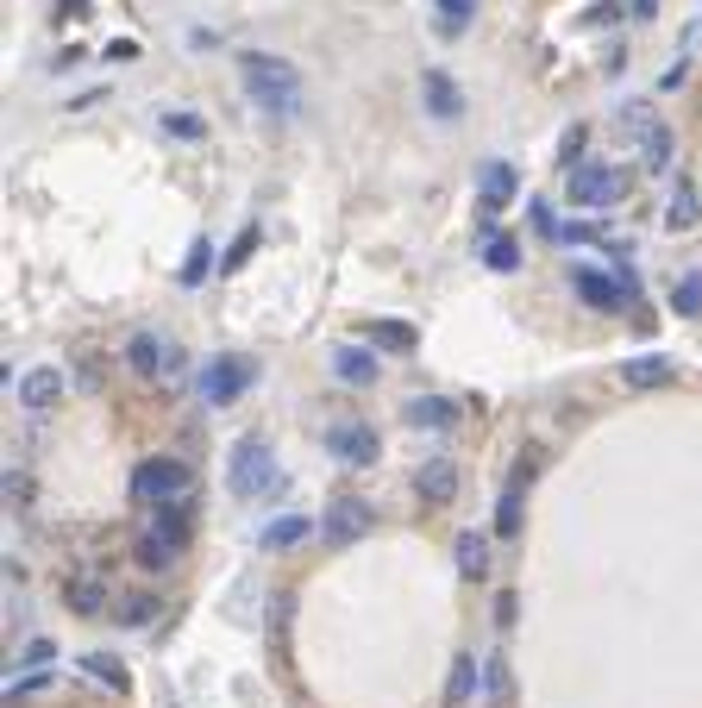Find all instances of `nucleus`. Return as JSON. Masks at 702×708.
<instances>
[{
  "instance_id": "nucleus-1",
  "label": "nucleus",
  "mask_w": 702,
  "mask_h": 708,
  "mask_svg": "<svg viewBox=\"0 0 702 708\" xmlns=\"http://www.w3.org/2000/svg\"><path fill=\"white\" fill-rule=\"evenodd\" d=\"M245 88H251V101L264 107V113H276V120H289V113L301 107V76L283 63V57H264V51H251L245 63Z\"/></svg>"
},
{
  "instance_id": "nucleus-2",
  "label": "nucleus",
  "mask_w": 702,
  "mask_h": 708,
  "mask_svg": "<svg viewBox=\"0 0 702 708\" xmlns=\"http://www.w3.org/2000/svg\"><path fill=\"white\" fill-rule=\"evenodd\" d=\"M627 188H634V176L627 170H615V163H590V170H571V182H565V201H577V207H615V201H627Z\"/></svg>"
},
{
  "instance_id": "nucleus-3",
  "label": "nucleus",
  "mask_w": 702,
  "mask_h": 708,
  "mask_svg": "<svg viewBox=\"0 0 702 708\" xmlns=\"http://www.w3.org/2000/svg\"><path fill=\"white\" fill-rule=\"evenodd\" d=\"M232 489L239 495H276L283 489V470H276V452L264 439H239V452H232Z\"/></svg>"
},
{
  "instance_id": "nucleus-4",
  "label": "nucleus",
  "mask_w": 702,
  "mask_h": 708,
  "mask_svg": "<svg viewBox=\"0 0 702 708\" xmlns=\"http://www.w3.org/2000/svg\"><path fill=\"white\" fill-rule=\"evenodd\" d=\"M615 120H621V132L640 145V157L652 163V170H665V163H671V126L659 120V113H652L646 101H627V107L615 113Z\"/></svg>"
},
{
  "instance_id": "nucleus-5",
  "label": "nucleus",
  "mask_w": 702,
  "mask_h": 708,
  "mask_svg": "<svg viewBox=\"0 0 702 708\" xmlns=\"http://www.w3.org/2000/svg\"><path fill=\"white\" fill-rule=\"evenodd\" d=\"M132 489L145 495V502H182V495L195 489V470L182 458H145L132 470Z\"/></svg>"
},
{
  "instance_id": "nucleus-6",
  "label": "nucleus",
  "mask_w": 702,
  "mask_h": 708,
  "mask_svg": "<svg viewBox=\"0 0 702 708\" xmlns=\"http://www.w3.org/2000/svg\"><path fill=\"white\" fill-rule=\"evenodd\" d=\"M251 376H257V364L226 351V358H214V364L201 370V401H207V408H226V401H239L251 389Z\"/></svg>"
},
{
  "instance_id": "nucleus-7",
  "label": "nucleus",
  "mask_w": 702,
  "mask_h": 708,
  "mask_svg": "<svg viewBox=\"0 0 702 708\" xmlns=\"http://www.w3.org/2000/svg\"><path fill=\"white\" fill-rule=\"evenodd\" d=\"M577 295L590 301V308H602V314H621L627 301H634V276H627V270H615V276H602V270H577Z\"/></svg>"
},
{
  "instance_id": "nucleus-8",
  "label": "nucleus",
  "mask_w": 702,
  "mask_h": 708,
  "mask_svg": "<svg viewBox=\"0 0 702 708\" xmlns=\"http://www.w3.org/2000/svg\"><path fill=\"white\" fill-rule=\"evenodd\" d=\"M370 527H377V514H370L364 502H333V508H326V521H320V539L345 552V546H358Z\"/></svg>"
},
{
  "instance_id": "nucleus-9",
  "label": "nucleus",
  "mask_w": 702,
  "mask_h": 708,
  "mask_svg": "<svg viewBox=\"0 0 702 708\" xmlns=\"http://www.w3.org/2000/svg\"><path fill=\"white\" fill-rule=\"evenodd\" d=\"M326 452L339 464H377V427H364V420H339L333 433H326Z\"/></svg>"
},
{
  "instance_id": "nucleus-10",
  "label": "nucleus",
  "mask_w": 702,
  "mask_h": 708,
  "mask_svg": "<svg viewBox=\"0 0 702 708\" xmlns=\"http://www.w3.org/2000/svg\"><path fill=\"white\" fill-rule=\"evenodd\" d=\"M533 470H540V458H521V470H514V483L502 489V502H496V533H521V508H527V483H533Z\"/></svg>"
},
{
  "instance_id": "nucleus-11",
  "label": "nucleus",
  "mask_w": 702,
  "mask_h": 708,
  "mask_svg": "<svg viewBox=\"0 0 702 708\" xmlns=\"http://www.w3.org/2000/svg\"><path fill=\"white\" fill-rule=\"evenodd\" d=\"M126 364H132L138 376H170V370H176V345L157 339V333H138V339L126 345Z\"/></svg>"
},
{
  "instance_id": "nucleus-12",
  "label": "nucleus",
  "mask_w": 702,
  "mask_h": 708,
  "mask_svg": "<svg viewBox=\"0 0 702 708\" xmlns=\"http://www.w3.org/2000/svg\"><path fill=\"white\" fill-rule=\"evenodd\" d=\"M19 401H26L32 414L57 408V401H63V370H57V364H38V370H26V376H19Z\"/></svg>"
},
{
  "instance_id": "nucleus-13",
  "label": "nucleus",
  "mask_w": 702,
  "mask_h": 708,
  "mask_svg": "<svg viewBox=\"0 0 702 708\" xmlns=\"http://www.w3.org/2000/svg\"><path fill=\"white\" fill-rule=\"evenodd\" d=\"M414 495H420V502H452V495H458V464L452 458H427L414 470Z\"/></svg>"
},
{
  "instance_id": "nucleus-14",
  "label": "nucleus",
  "mask_w": 702,
  "mask_h": 708,
  "mask_svg": "<svg viewBox=\"0 0 702 708\" xmlns=\"http://www.w3.org/2000/svg\"><path fill=\"white\" fill-rule=\"evenodd\" d=\"M420 94H427L433 120H458V113H464V94H458V82L446 76V69H427V76H420Z\"/></svg>"
},
{
  "instance_id": "nucleus-15",
  "label": "nucleus",
  "mask_w": 702,
  "mask_h": 708,
  "mask_svg": "<svg viewBox=\"0 0 702 708\" xmlns=\"http://www.w3.org/2000/svg\"><path fill=\"white\" fill-rule=\"evenodd\" d=\"M408 427H427V433L458 427V401H446V395H414L408 401Z\"/></svg>"
},
{
  "instance_id": "nucleus-16",
  "label": "nucleus",
  "mask_w": 702,
  "mask_h": 708,
  "mask_svg": "<svg viewBox=\"0 0 702 708\" xmlns=\"http://www.w3.org/2000/svg\"><path fill=\"white\" fill-rule=\"evenodd\" d=\"M477 188H483V207H489V214H496V207H508L514 195H521V176H514L508 163H483Z\"/></svg>"
},
{
  "instance_id": "nucleus-17",
  "label": "nucleus",
  "mask_w": 702,
  "mask_h": 708,
  "mask_svg": "<svg viewBox=\"0 0 702 708\" xmlns=\"http://www.w3.org/2000/svg\"><path fill=\"white\" fill-rule=\"evenodd\" d=\"M308 533H314V527H308V514H276V521L257 533V546H264V552H289V546H301Z\"/></svg>"
},
{
  "instance_id": "nucleus-18",
  "label": "nucleus",
  "mask_w": 702,
  "mask_h": 708,
  "mask_svg": "<svg viewBox=\"0 0 702 708\" xmlns=\"http://www.w3.org/2000/svg\"><path fill=\"white\" fill-rule=\"evenodd\" d=\"M364 339L383 345V351H414L420 345V333H414L408 320H364Z\"/></svg>"
},
{
  "instance_id": "nucleus-19",
  "label": "nucleus",
  "mask_w": 702,
  "mask_h": 708,
  "mask_svg": "<svg viewBox=\"0 0 702 708\" xmlns=\"http://www.w3.org/2000/svg\"><path fill=\"white\" fill-rule=\"evenodd\" d=\"M182 558V539H170V533H145V539H138V564H145V571H170V564Z\"/></svg>"
},
{
  "instance_id": "nucleus-20",
  "label": "nucleus",
  "mask_w": 702,
  "mask_h": 708,
  "mask_svg": "<svg viewBox=\"0 0 702 708\" xmlns=\"http://www.w3.org/2000/svg\"><path fill=\"white\" fill-rule=\"evenodd\" d=\"M621 383L627 389H659V383H671V358H627Z\"/></svg>"
},
{
  "instance_id": "nucleus-21",
  "label": "nucleus",
  "mask_w": 702,
  "mask_h": 708,
  "mask_svg": "<svg viewBox=\"0 0 702 708\" xmlns=\"http://www.w3.org/2000/svg\"><path fill=\"white\" fill-rule=\"evenodd\" d=\"M696 220H702L696 188H690V182H677V188H671V207H665V226H671V232H690Z\"/></svg>"
},
{
  "instance_id": "nucleus-22",
  "label": "nucleus",
  "mask_w": 702,
  "mask_h": 708,
  "mask_svg": "<svg viewBox=\"0 0 702 708\" xmlns=\"http://www.w3.org/2000/svg\"><path fill=\"white\" fill-rule=\"evenodd\" d=\"M333 370L345 376V383H377V358H370V351H333Z\"/></svg>"
},
{
  "instance_id": "nucleus-23",
  "label": "nucleus",
  "mask_w": 702,
  "mask_h": 708,
  "mask_svg": "<svg viewBox=\"0 0 702 708\" xmlns=\"http://www.w3.org/2000/svg\"><path fill=\"white\" fill-rule=\"evenodd\" d=\"M63 596H69V608H76V615H101V608H107V589H101L95 577H76Z\"/></svg>"
},
{
  "instance_id": "nucleus-24",
  "label": "nucleus",
  "mask_w": 702,
  "mask_h": 708,
  "mask_svg": "<svg viewBox=\"0 0 702 708\" xmlns=\"http://www.w3.org/2000/svg\"><path fill=\"white\" fill-rule=\"evenodd\" d=\"M82 671H88V677H101L107 690H126V665H120L113 652H82Z\"/></svg>"
},
{
  "instance_id": "nucleus-25",
  "label": "nucleus",
  "mask_w": 702,
  "mask_h": 708,
  "mask_svg": "<svg viewBox=\"0 0 702 708\" xmlns=\"http://www.w3.org/2000/svg\"><path fill=\"white\" fill-rule=\"evenodd\" d=\"M458 571H464V577H483V571H489V539H483V533H464V539H458Z\"/></svg>"
},
{
  "instance_id": "nucleus-26",
  "label": "nucleus",
  "mask_w": 702,
  "mask_h": 708,
  "mask_svg": "<svg viewBox=\"0 0 702 708\" xmlns=\"http://www.w3.org/2000/svg\"><path fill=\"white\" fill-rule=\"evenodd\" d=\"M483 264H489V270H521V245L496 232V239H483Z\"/></svg>"
},
{
  "instance_id": "nucleus-27",
  "label": "nucleus",
  "mask_w": 702,
  "mask_h": 708,
  "mask_svg": "<svg viewBox=\"0 0 702 708\" xmlns=\"http://www.w3.org/2000/svg\"><path fill=\"white\" fill-rule=\"evenodd\" d=\"M583 145H590V126H571L565 138H558V151H552V157L565 163V170H577V157H583Z\"/></svg>"
},
{
  "instance_id": "nucleus-28",
  "label": "nucleus",
  "mask_w": 702,
  "mask_h": 708,
  "mask_svg": "<svg viewBox=\"0 0 702 708\" xmlns=\"http://www.w3.org/2000/svg\"><path fill=\"white\" fill-rule=\"evenodd\" d=\"M477 690V665H471V652H458V665H452V702H471Z\"/></svg>"
},
{
  "instance_id": "nucleus-29",
  "label": "nucleus",
  "mask_w": 702,
  "mask_h": 708,
  "mask_svg": "<svg viewBox=\"0 0 702 708\" xmlns=\"http://www.w3.org/2000/svg\"><path fill=\"white\" fill-rule=\"evenodd\" d=\"M671 308H677V314H702V276H684V282H677V289H671Z\"/></svg>"
},
{
  "instance_id": "nucleus-30",
  "label": "nucleus",
  "mask_w": 702,
  "mask_h": 708,
  "mask_svg": "<svg viewBox=\"0 0 702 708\" xmlns=\"http://www.w3.org/2000/svg\"><path fill=\"white\" fill-rule=\"evenodd\" d=\"M207 270H214V245L201 239V245H195V257H189V264H182V282H201Z\"/></svg>"
},
{
  "instance_id": "nucleus-31",
  "label": "nucleus",
  "mask_w": 702,
  "mask_h": 708,
  "mask_svg": "<svg viewBox=\"0 0 702 708\" xmlns=\"http://www.w3.org/2000/svg\"><path fill=\"white\" fill-rule=\"evenodd\" d=\"M163 132H176V138H201L207 126L195 120V113H163Z\"/></svg>"
},
{
  "instance_id": "nucleus-32",
  "label": "nucleus",
  "mask_w": 702,
  "mask_h": 708,
  "mask_svg": "<svg viewBox=\"0 0 702 708\" xmlns=\"http://www.w3.org/2000/svg\"><path fill=\"white\" fill-rule=\"evenodd\" d=\"M51 658H57V646H51V640H32L26 652H19V671H32V665H51Z\"/></svg>"
},
{
  "instance_id": "nucleus-33",
  "label": "nucleus",
  "mask_w": 702,
  "mask_h": 708,
  "mask_svg": "<svg viewBox=\"0 0 702 708\" xmlns=\"http://www.w3.org/2000/svg\"><path fill=\"white\" fill-rule=\"evenodd\" d=\"M7 495H13V508L32 502V477H26V470H7Z\"/></svg>"
},
{
  "instance_id": "nucleus-34",
  "label": "nucleus",
  "mask_w": 702,
  "mask_h": 708,
  "mask_svg": "<svg viewBox=\"0 0 702 708\" xmlns=\"http://www.w3.org/2000/svg\"><path fill=\"white\" fill-rule=\"evenodd\" d=\"M251 251H257V232H239V245H232V251H226V270H239V264H245V257H251Z\"/></svg>"
},
{
  "instance_id": "nucleus-35",
  "label": "nucleus",
  "mask_w": 702,
  "mask_h": 708,
  "mask_svg": "<svg viewBox=\"0 0 702 708\" xmlns=\"http://www.w3.org/2000/svg\"><path fill=\"white\" fill-rule=\"evenodd\" d=\"M120 615H126L132 627H145V621H151V596H126V608H120Z\"/></svg>"
},
{
  "instance_id": "nucleus-36",
  "label": "nucleus",
  "mask_w": 702,
  "mask_h": 708,
  "mask_svg": "<svg viewBox=\"0 0 702 708\" xmlns=\"http://www.w3.org/2000/svg\"><path fill=\"white\" fill-rule=\"evenodd\" d=\"M107 57H113V63H132V57H138V44H132V38H113V44H107Z\"/></svg>"
},
{
  "instance_id": "nucleus-37",
  "label": "nucleus",
  "mask_w": 702,
  "mask_h": 708,
  "mask_svg": "<svg viewBox=\"0 0 702 708\" xmlns=\"http://www.w3.org/2000/svg\"><path fill=\"white\" fill-rule=\"evenodd\" d=\"M439 13H446V19H458V26H464V19H471V0H439Z\"/></svg>"
},
{
  "instance_id": "nucleus-38",
  "label": "nucleus",
  "mask_w": 702,
  "mask_h": 708,
  "mask_svg": "<svg viewBox=\"0 0 702 708\" xmlns=\"http://www.w3.org/2000/svg\"><path fill=\"white\" fill-rule=\"evenodd\" d=\"M652 7H659V0H627V13H634V19H646Z\"/></svg>"
}]
</instances>
